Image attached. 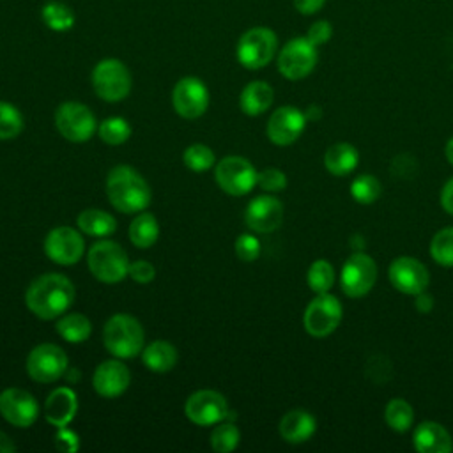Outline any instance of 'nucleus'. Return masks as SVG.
<instances>
[{"mask_svg": "<svg viewBox=\"0 0 453 453\" xmlns=\"http://www.w3.org/2000/svg\"><path fill=\"white\" fill-rule=\"evenodd\" d=\"M73 281L58 273H48L35 278L25 294L27 308L42 320H51L67 311L74 303Z\"/></svg>", "mask_w": 453, "mask_h": 453, "instance_id": "nucleus-1", "label": "nucleus"}, {"mask_svg": "<svg viewBox=\"0 0 453 453\" xmlns=\"http://www.w3.org/2000/svg\"><path fill=\"white\" fill-rule=\"evenodd\" d=\"M104 188L110 203L124 214L142 212L150 203V186L133 166H113L106 175Z\"/></svg>", "mask_w": 453, "mask_h": 453, "instance_id": "nucleus-2", "label": "nucleus"}, {"mask_svg": "<svg viewBox=\"0 0 453 453\" xmlns=\"http://www.w3.org/2000/svg\"><path fill=\"white\" fill-rule=\"evenodd\" d=\"M104 347L119 359H131L143 350L145 333L138 319L127 313L111 315L103 329Z\"/></svg>", "mask_w": 453, "mask_h": 453, "instance_id": "nucleus-3", "label": "nucleus"}, {"mask_svg": "<svg viewBox=\"0 0 453 453\" xmlns=\"http://www.w3.org/2000/svg\"><path fill=\"white\" fill-rule=\"evenodd\" d=\"M87 264L94 278L103 283H119L129 274V258L126 250L108 239L94 242L87 253Z\"/></svg>", "mask_w": 453, "mask_h": 453, "instance_id": "nucleus-4", "label": "nucleus"}, {"mask_svg": "<svg viewBox=\"0 0 453 453\" xmlns=\"http://www.w3.org/2000/svg\"><path fill=\"white\" fill-rule=\"evenodd\" d=\"M278 37L267 27H253L246 30L235 48L237 60L246 69L265 67L276 55Z\"/></svg>", "mask_w": 453, "mask_h": 453, "instance_id": "nucleus-5", "label": "nucleus"}, {"mask_svg": "<svg viewBox=\"0 0 453 453\" xmlns=\"http://www.w3.org/2000/svg\"><path fill=\"white\" fill-rule=\"evenodd\" d=\"M131 73L117 58H103L92 69L94 92L108 103H117L131 92Z\"/></svg>", "mask_w": 453, "mask_h": 453, "instance_id": "nucleus-6", "label": "nucleus"}, {"mask_svg": "<svg viewBox=\"0 0 453 453\" xmlns=\"http://www.w3.org/2000/svg\"><path fill=\"white\" fill-rule=\"evenodd\" d=\"M55 126L65 140L74 143H83L90 140L97 129L92 110L76 101H65L57 108Z\"/></svg>", "mask_w": 453, "mask_h": 453, "instance_id": "nucleus-7", "label": "nucleus"}, {"mask_svg": "<svg viewBox=\"0 0 453 453\" xmlns=\"http://www.w3.org/2000/svg\"><path fill=\"white\" fill-rule=\"evenodd\" d=\"M216 184L232 196H242L250 193L257 184L255 166L241 156H225L214 166Z\"/></svg>", "mask_w": 453, "mask_h": 453, "instance_id": "nucleus-8", "label": "nucleus"}, {"mask_svg": "<svg viewBox=\"0 0 453 453\" xmlns=\"http://www.w3.org/2000/svg\"><path fill=\"white\" fill-rule=\"evenodd\" d=\"M340 320H342V304L329 292L317 294V297H313L308 303L303 315V324L306 333L315 338H324L331 334L338 327Z\"/></svg>", "mask_w": 453, "mask_h": 453, "instance_id": "nucleus-9", "label": "nucleus"}, {"mask_svg": "<svg viewBox=\"0 0 453 453\" xmlns=\"http://www.w3.org/2000/svg\"><path fill=\"white\" fill-rule=\"evenodd\" d=\"M186 418L198 425L209 426L230 418V409L226 398L214 389H198L191 393L184 403Z\"/></svg>", "mask_w": 453, "mask_h": 453, "instance_id": "nucleus-10", "label": "nucleus"}, {"mask_svg": "<svg viewBox=\"0 0 453 453\" xmlns=\"http://www.w3.org/2000/svg\"><path fill=\"white\" fill-rule=\"evenodd\" d=\"M375 280H377V265L370 255L363 251H356L345 260L340 274V285L345 296L354 299L363 297L372 290V287L375 285Z\"/></svg>", "mask_w": 453, "mask_h": 453, "instance_id": "nucleus-11", "label": "nucleus"}, {"mask_svg": "<svg viewBox=\"0 0 453 453\" xmlns=\"http://www.w3.org/2000/svg\"><path fill=\"white\" fill-rule=\"evenodd\" d=\"M317 57L315 44L306 37H294L278 53V71L287 80H301L315 69Z\"/></svg>", "mask_w": 453, "mask_h": 453, "instance_id": "nucleus-12", "label": "nucleus"}, {"mask_svg": "<svg viewBox=\"0 0 453 453\" xmlns=\"http://www.w3.org/2000/svg\"><path fill=\"white\" fill-rule=\"evenodd\" d=\"M67 370V356L55 343H41L34 347L27 357V372L30 379L41 384L55 382Z\"/></svg>", "mask_w": 453, "mask_h": 453, "instance_id": "nucleus-13", "label": "nucleus"}, {"mask_svg": "<svg viewBox=\"0 0 453 453\" xmlns=\"http://www.w3.org/2000/svg\"><path fill=\"white\" fill-rule=\"evenodd\" d=\"M172 104L182 119H198L209 106V90L205 83L195 76L180 78L172 90Z\"/></svg>", "mask_w": 453, "mask_h": 453, "instance_id": "nucleus-14", "label": "nucleus"}, {"mask_svg": "<svg viewBox=\"0 0 453 453\" xmlns=\"http://www.w3.org/2000/svg\"><path fill=\"white\" fill-rule=\"evenodd\" d=\"M85 251L81 234L73 226H55L44 239V253L60 265L76 264Z\"/></svg>", "mask_w": 453, "mask_h": 453, "instance_id": "nucleus-15", "label": "nucleus"}, {"mask_svg": "<svg viewBox=\"0 0 453 453\" xmlns=\"http://www.w3.org/2000/svg\"><path fill=\"white\" fill-rule=\"evenodd\" d=\"M0 414L7 423L18 428H28L39 416V405L28 391L7 388L0 393Z\"/></svg>", "mask_w": 453, "mask_h": 453, "instance_id": "nucleus-16", "label": "nucleus"}, {"mask_svg": "<svg viewBox=\"0 0 453 453\" xmlns=\"http://www.w3.org/2000/svg\"><path fill=\"white\" fill-rule=\"evenodd\" d=\"M389 281L391 285L400 290L402 294L416 296L423 290H426L430 274L426 267L412 257H398L389 265Z\"/></svg>", "mask_w": 453, "mask_h": 453, "instance_id": "nucleus-17", "label": "nucleus"}, {"mask_svg": "<svg viewBox=\"0 0 453 453\" xmlns=\"http://www.w3.org/2000/svg\"><path fill=\"white\" fill-rule=\"evenodd\" d=\"M306 117L304 111L294 106H280L273 111L267 120V136L274 145H292L304 131Z\"/></svg>", "mask_w": 453, "mask_h": 453, "instance_id": "nucleus-18", "label": "nucleus"}, {"mask_svg": "<svg viewBox=\"0 0 453 453\" xmlns=\"http://www.w3.org/2000/svg\"><path fill=\"white\" fill-rule=\"evenodd\" d=\"M244 221L253 232H274L283 221V205L276 196L271 195L255 196L246 207Z\"/></svg>", "mask_w": 453, "mask_h": 453, "instance_id": "nucleus-19", "label": "nucleus"}, {"mask_svg": "<svg viewBox=\"0 0 453 453\" xmlns=\"http://www.w3.org/2000/svg\"><path fill=\"white\" fill-rule=\"evenodd\" d=\"M131 382L129 368L117 359L103 361L92 375V386L97 395L103 398H117L120 396Z\"/></svg>", "mask_w": 453, "mask_h": 453, "instance_id": "nucleus-20", "label": "nucleus"}, {"mask_svg": "<svg viewBox=\"0 0 453 453\" xmlns=\"http://www.w3.org/2000/svg\"><path fill=\"white\" fill-rule=\"evenodd\" d=\"M78 412V398L71 388H57L53 389L44 402V416L46 421L57 428L67 426Z\"/></svg>", "mask_w": 453, "mask_h": 453, "instance_id": "nucleus-21", "label": "nucleus"}, {"mask_svg": "<svg viewBox=\"0 0 453 453\" xmlns=\"http://www.w3.org/2000/svg\"><path fill=\"white\" fill-rule=\"evenodd\" d=\"M414 448L419 453H448L453 449V439L449 432L435 421H423L412 434Z\"/></svg>", "mask_w": 453, "mask_h": 453, "instance_id": "nucleus-22", "label": "nucleus"}, {"mask_svg": "<svg viewBox=\"0 0 453 453\" xmlns=\"http://www.w3.org/2000/svg\"><path fill=\"white\" fill-rule=\"evenodd\" d=\"M280 435L290 444H301L308 441L317 428L315 418L304 409H292L280 419Z\"/></svg>", "mask_w": 453, "mask_h": 453, "instance_id": "nucleus-23", "label": "nucleus"}, {"mask_svg": "<svg viewBox=\"0 0 453 453\" xmlns=\"http://www.w3.org/2000/svg\"><path fill=\"white\" fill-rule=\"evenodd\" d=\"M273 99H274L273 87L262 80H255L242 88L239 104L242 113L250 117H257L269 110V106L273 104Z\"/></svg>", "mask_w": 453, "mask_h": 453, "instance_id": "nucleus-24", "label": "nucleus"}, {"mask_svg": "<svg viewBox=\"0 0 453 453\" xmlns=\"http://www.w3.org/2000/svg\"><path fill=\"white\" fill-rule=\"evenodd\" d=\"M179 359L177 349L166 340H154L142 350L143 365L156 373L170 372Z\"/></svg>", "mask_w": 453, "mask_h": 453, "instance_id": "nucleus-25", "label": "nucleus"}, {"mask_svg": "<svg viewBox=\"0 0 453 453\" xmlns=\"http://www.w3.org/2000/svg\"><path fill=\"white\" fill-rule=\"evenodd\" d=\"M359 163V152L347 142L333 143L324 154V166L333 175H349Z\"/></svg>", "mask_w": 453, "mask_h": 453, "instance_id": "nucleus-26", "label": "nucleus"}, {"mask_svg": "<svg viewBox=\"0 0 453 453\" xmlns=\"http://www.w3.org/2000/svg\"><path fill=\"white\" fill-rule=\"evenodd\" d=\"M76 225L83 234H88L94 237H108L117 228L115 218L101 209L81 211L76 218Z\"/></svg>", "mask_w": 453, "mask_h": 453, "instance_id": "nucleus-27", "label": "nucleus"}, {"mask_svg": "<svg viewBox=\"0 0 453 453\" xmlns=\"http://www.w3.org/2000/svg\"><path fill=\"white\" fill-rule=\"evenodd\" d=\"M159 237L157 219L150 212H140L129 225V241L136 248H150Z\"/></svg>", "mask_w": 453, "mask_h": 453, "instance_id": "nucleus-28", "label": "nucleus"}, {"mask_svg": "<svg viewBox=\"0 0 453 453\" xmlns=\"http://www.w3.org/2000/svg\"><path fill=\"white\" fill-rule=\"evenodd\" d=\"M57 333L69 343H83L92 333V324L83 313H65L57 322Z\"/></svg>", "mask_w": 453, "mask_h": 453, "instance_id": "nucleus-29", "label": "nucleus"}, {"mask_svg": "<svg viewBox=\"0 0 453 453\" xmlns=\"http://www.w3.org/2000/svg\"><path fill=\"white\" fill-rule=\"evenodd\" d=\"M41 16H42L44 25L48 28L55 30V32H65V30H69L74 25V12H73V9L69 5H65V4H62V2H57V0L46 2L42 5Z\"/></svg>", "mask_w": 453, "mask_h": 453, "instance_id": "nucleus-30", "label": "nucleus"}, {"mask_svg": "<svg viewBox=\"0 0 453 453\" xmlns=\"http://www.w3.org/2000/svg\"><path fill=\"white\" fill-rule=\"evenodd\" d=\"M384 419L391 430L407 432L414 421V412L411 403L405 402L403 398L389 400L384 411Z\"/></svg>", "mask_w": 453, "mask_h": 453, "instance_id": "nucleus-31", "label": "nucleus"}, {"mask_svg": "<svg viewBox=\"0 0 453 453\" xmlns=\"http://www.w3.org/2000/svg\"><path fill=\"white\" fill-rule=\"evenodd\" d=\"M241 434L234 421L223 419L216 423L212 434H211V446L216 453H230L239 446Z\"/></svg>", "mask_w": 453, "mask_h": 453, "instance_id": "nucleus-32", "label": "nucleus"}, {"mask_svg": "<svg viewBox=\"0 0 453 453\" xmlns=\"http://www.w3.org/2000/svg\"><path fill=\"white\" fill-rule=\"evenodd\" d=\"M334 269L333 265L327 262V260H315L310 269H308V274H306V281H308V287L317 292V294H322V292H329L331 287L334 285Z\"/></svg>", "mask_w": 453, "mask_h": 453, "instance_id": "nucleus-33", "label": "nucleus"}, {"mask_svg": "<svg viewBox=\"0 0 453 453\" xmlns=\"http://www.w3.org/2000/svg\"><path fill=\"white\" fill-rule=\"evenodd\" d=\"M430 255L439 265L453 267V226H446L432 237Z\"/></svg>", "mask_w": 453, "mask_h": 453, "instance_id": "nucleus-34", "label": "nucleus"}, {"mask_svg": "<svg viewBox=\"0 0 453 453\" xmlns=\"http://www.w3.org/2000/svg\"><path fill=\"white\" fill-rule=\"evenodd\" d=\"M99 138L108 145H122L131 136V126L120 117H111L97 126Z\"/></svg>", "mask_w": 453, "mask_h": 453, "instance_id": "nucleus-35", "label": "nucleus"}, {"mask_svg": "<svg viewBox=\"0 0 453 453\" xmlns=\"http://www.w3.org/2000/svg\"><path fill=\"white\" fill-rule=\"evenodd\" d=\"M182 159H184V165L191 170V172H196V173H202V172H207L214 166L216 163V157H214V152L203 145V143H193L189 145L184 154H182Z\"/></svg>", "mask_w": 453, "mask_h": 453, "instance_id": "nucleus-36", "label": "nucleus"}, {"mask_svg": "<svg viewBox=\"0 0 453 453\" xmlns=\"http://www.w3.org/2000/svg\"><path fill=\"white\" fill-rule=\"evenodd\" d=\"M382 193V186L373 175H359L350 184V195L357 203H373Z\"/></svg>", "mask_w": 453, "mask_h": 453, "instance_id": "nucleus-37", "label": "nucleus"}, {"mask_svg": "<svg viewBox=\"0 0 453 453\" xmlns=\"http://www.w3.org/2000/svg\"><path fill=\"white\" fill-rule=\"evenodd\" d=\"M23 115L19 110L5 101H0V140L16 138L23 131Z\"/></svg>", "mask_w": 453, "mask_h": 453, "instance_id": "nucleus-38", "label": "nucleus"}, {"mask_svg": "<svg viewBox=\"0 0 453 453\" xmlns=\"http://www.w3.org/2000/svg\"><path fill=\"white\" fill-rule=\"evenodd\" d=\"M391 363L386 356H372L366 363V377L375 384H386L391 379Z\"/></svg>", "mask_w": 453, "mask_h": 453, "instance_id": "nucleus-39", "label": "nucleus"}, {"mask_svg": "<svg viewBox=\"0 0 453 453\" xmlns=\"http://www.w3.org/2000/svg\"><path fill=\"white\" fill-rule=\"evenodd\" d=\"M257 184L265 191H281L287 186V175L278 168H264L262 172H257Z\"/></svg>", "mask_w": 453, "mask_h": 453, "instance_id": "nucleus-40", "label": "nucleus"}, {"mask_svg": "<svg viewBox=\"0 0 453 453\" xmlns=\"http://www.w3.org/2000/svg\"><path fill=\"white\" fill-rule=\"evenodd\" d=\"M235 253L244 262H253L260 255V242L251 234H242L235 241Z\"/></svg>", "mask_w": 453, "mask_h": 453, "instance_id": "nucleus-41", "label": "nucleus"}, {"mask_svg": "<svg viewBox=\"0 0 453 453\" xmlns=\"http://www.w3.org/2000/svg\"><path fill=\"white\" fill-rule=\"evenodd\" d=\"M331 35H333V27L326 19H319V21L311 23L308 32H306V39L315 46H320V44L327 42L331 39Z\"/></svg>", "mask_w": 453, "mask_h": 453, "instance_id": "nucleus-42", "label": "nucleus"}, {"mask_svg": "<svg viewBox=\"0 0 453 453\" xmlns=\"http://www.w3.org/2000/svg\"><path fill=\"white\" fill-rule=\"evenodd\" d=\"M129 276L136 281V283H150L156 278V269L150 262L147 260H136L129 264Z\"/></svg>", "mask_w": 453, "mask_h": 453, "instance_id": "nucleus-43", "label": "nucleus"}, {"mask_svg": "<svg viewBox=\"0 0 453 453\" xmlns=\"http://www.w3.org/2000/svg\"><path fill=\"white\" fill-rule=\"evenodd\" d=\"M55 446L58 451L64 453H73L80 448V437L76 432L64 428H58V434L55 435Z\"/></svg>", "mask_w": 453, "mask_h": 453, "instance_id": "nucleus-44", "label": "nucleus"}, {"mask_svg": "<svg viewBox=\"0 0 453 453\" xmlns=\"http://www.w3.org/2000/svg\"><path fill=\"white\" fill-rule=\"evenodd\" d=\"M324 2L326 0H294V7L301 14H313V12L322 9Z\"/></svg>", "mask_w": 453, "mask_h": 453, "instance_id": "nucleus-45", "label": "nucleus"}, {"mask_svg": "<svg viewBox=\"0 0 453 453\" xmlns=\"http://www.w3.org/2000/svg\"><path fill=\"white\" fill-rule=\"evenodd\" d=\"M441 205L442 209L453 216V177L442 186L441 191Z\"/></svg>", "mask_w": 453, "mask_h": 453, "instance_id": "nucleus-46", "label": "nucleus"}, {"mask_svg": "<svg viewBox=\"0 0 453 453\" xmlns=\"http://www.w3.org/2000/svg\"><path fill=\"white\" fill-rule=\"evenodd\" d=\"M414 306H416V310H418L419 313H430L432 308H434V297H432V294H428V292H425V290L419 292V294H416Z\"/></svg>", "mask_w": 453, "mask_h": 453, "instance_id": "nucleus-47", "label": "nucleus"}, {"mask_svg": "<svg viewBox=\"0 0 453 453\" xmlns=\"http://www.w3.org/2000/svg\"><path fill=\"white\" fill-rule=\"evenodd\" d=\"M12 451H16V444L7 434L0 430V453H12Z\"/></svg>", "mask_w": 453, "mask_h": 453, "instance_id": "nucleus-48", "label": "nucleus"}, {"mask_svg": "<svg viewBox=\"0 0 453 453\" xmlns=\"http://www.w3.org/2000/svg\"><path fill=\"white\" fill-rule=\"evenodd\" d=\"M304 117L306 120H319L322 117V110L317 106V104H311L308 106V110L304 111Z\"/></svg>", "mask_w": 453, "mask_h": 453, "instance_id": "nucleus-49", "label": "nucleus"}, {"mask_svg": "<svg viewBox=\"0 0 453 453\" xmlns=\"http://www.w3.org/2000/svg\"><path fill=\"white\" fill-rule=\"evenodd\" d=\"M446 159L449 161V165H453V138H449L446 143Z\"/></svg>", "mask_w": 453, "mask_h": 453, "instance_id": "nucleus-50", "label": "nucleus"}]
</instances>
